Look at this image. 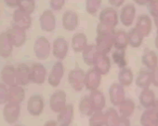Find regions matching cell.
I'll use <instances>...</instances> for the list:
<instances>
[{
  "instance_id": "39",
  "label": "cell",
  "mask_w": 158,
  "mask_h": 126,
  "mask_svg": "<svg viewBox=\"0 0 158 126\" xmlns=\"http://www.w3.org/2000/svg\"><path fill=\"white\" fill-rule=\"evenodd\" d=\"M105 113L103 111H94L89 117V126H104Z\"/></svg>"
},
{
  "instance_id": "42",
  "label": "cell",
  "mask_w": 158,
  "mask_h": 126,
  "mask_svg": "<svg viewBox=\"0 0 158 126\" xmlns=\"http://www.w3.org/2000/svg\"><path fill=\"white\" fill-rule=\"evenodd\" d=\"M9 102V88L5 83H0V105Z\"/></svg>"
},
{
  "instance_id": "20",
  "label": "cell",
  "mask_w": 158,
  "mask_h": 126,
  "mask_svg": "<svg viewBox=\"0 0 158 126\" xmlns=\"http://www.w3.org/2000/svg\"><path fill=\"white\" fill-rule=\"evenodd\" d=\"M13 20L15 22V25H17L24 30L29 29L32 24V18H31L30 14L23 11L20 9H18L14 11Z\"/></svg>"
},
{
  "instance_id": "14",
  "label": "cell",
  "mask_w": 158,
  "mask_h": 126,
  "mask_svg": "<svg viewBox=\"0 0 158 126\" xmlns=\"http://www.w3.org/2000/svg\"><path fill=\"white\" fill-rule=\"evenodd\" d=\"M30 71H31V81L32 82L41 85L46 81L47 69L42 64H40V63H35V64H34L30 67Z\"/></svg>"
},
{
  "instance_id": "49",
  "label": "cell",
  "mask_w": 158,
  "mask_h": 126,
  "mask_svg": "<svg viewBox=\"0 0 158 126\" xmlns=\"http://www.w3.org/2000/svg\"><path fill=\"white\" fill-rule=\"evenodd\" d=\"M5 3L10 7V8H14L16 6H19V2H20V0H4Z\"/></svg>"
},
{
  "instance_id": "46",
  "label": "cell",
  "mask_w": 158,
  "mask_h": 126,
  "mask_svg": "<svg viewBox=\"0 0 158 126\" xmlns=\"http://www.w3.org/2000/svg\"><path fill=\"white\" fill-rule=\"evenodd\" d=\"M151 73H152V84H153L154 87L158 88V67H155L153 70H152Z\"/></svg>"
},
{
  "instance_id": "35",
  "label": "cell",
  "mask_w": 158,
  "mask_h": 126,
  "mask_svg": "<svg viewBox=\"0 0 158 126\" xmlns=\"http://www.w3.org/2000/svg\"><path fill=\"white\" fill-rule=\"evenodd\" d=\"M157 120H158V117L156 116L152 108L145 109L142 112L139 119L141 126H154Z\"/></svg>"
},
{
  "instance_id": "2",
  "label": "cell",
  "mask_w": 158,
  "mask_h": 126,
  "mask_svg": "<svg viewBox=\"0 0 158 126\" xmlns=\"http://www.w3.org/2000/svg\"><path fill=\"white\" fill-rule=\"evenodd\" d=\"M34 51L38 59L40 60L48 59L51 51V46L48 39L46 38L45 37H37L34 45Z\"/></svg>"
},
{
  "instance_id": "55",
  "label": "cell",
  "mask_w": 158,
  "mask_h": 126,
  "mask_svg": "<svg viewBox=\"0 0 158 126\" xmlns=\"http://www.w3.org/2000/svg\"><path fill=\"white\" fill-rule=\"evenodd\" d=\"M154 126H158V120H157V122H156V123L154 124Z\"/></svg>"
},
{
  "instance_id": "54",
  "label": "cell",
  "mask_w": 158,
  "mask_h": 126,
  "mask_svg": "<svg viewBox=\"0 0 158 126\" xmlns=\"http://www.w3.org/2000/svg\"><path fill=\"white\" fill-rule=\"evenodd\" d=\"M154 44H155V47L158 49V36L156 35V37H155V40H154Z\"/></svg>"
},
{
  "instance_id": "7",
  "label": "cell",
  "mask_w": 158,
  "mask_h": 126,
  "mask_svg": "<svg viewBox=\"0 0 158 126\" xmlns=\"http://www.w3.org/2000/svg\"><path fill=\"white\" fill-rule=\"evenodd\" d=\"M125 87L120 83H113L109 88V97L110 101L114 106H118L126 99Z\"/></svg>"
},
{
  "instance_id": "16",
  "label": "cell",
  "mask_w": 158,
  "mask_h": 126,
  "mask_svg": "<svg viewBox=\"0 0 158 126\" xmlns=\"http://www.w3.org/2000/svg\"><path fill=\"white\" fill-rule=\"evenodd\" d=\"M7 33L15 47H22L24 44L26 40V33L24 29L17 25H12Z\"/></svg>"
},
{
  "instance_id": "1",
  "label": "cell",
  "mask_w": 158,
  "mask_h": 126,
  "mask_svg": "<svg viewBox=\"0 0 158 126\" xmlns=\"http://www.w3.org/2000/svg\"><path fill=\"white\" fill-rule=\"evenodd\" d=\"M85 77L86 72L80 67H75L69 72L68 82L73 91L81 92L85 88Z\"/></svg>"
},
{
  "instance_id": "43",
  "label": "cell",
  "mask_w": 158,
  "mask_h": 126,
  "mask_svg": "<svg viewBox=\"0 0 158 126\" xmlns=\"http://www.w3.org/2000/svg\"><path fill=\"white\" fill-rule=\"evenodd\" d=\"M147 7L150 14L153 18L158 16V0H149Z\"/></svg>"
},
{
  "instance_id": "37",
  "label": "cell",
  "mask_w": 158,
  "mask_h": 126,
  "mask_svg": "<svg viewBox=\"0 0 158 126\" xmlns=\"http://www.w3.org/2000/svg\"><path fill=\"white\" fill-rule=\"evenodd\" d=\"M128 44L132 48H139L143 42L144 37L134 27L128 33Z\"/></svg>"
},
{
  "instance_id": "27",
  "label": "cell",
  "mask_w": 158,
  "mask_h": 126,
  "mask_svg": "<svg viewBox=\"0 0 158 126\" xmlns=\"http://www.w3.org/2000/svg\"><path fill=\"white\" fill-rule=\"evenodd\" d=\"M1 80L7 86H13L17 84L16 69L11 66H6L1 71Z\"/></svg>"
},
{
  "instance_id": "48",
  "label": "cell",
  "mask_w": 158,
  "mask_h": 126,
  "mask_svg": "<svg viewBox=\"0 0 158 126\" xmlns=\"http://www.w3.org/2000/svg\"><path fill=\"white\" fill-rule=\"evenodd\" d=\"M110 4L113 6V7H121L123 6V4L125 3V0H109Z\"/></svg>"
},
{
  "instance_id": "50",
  "label": "cell",
  "mask_w": 158,
  "mask_h": 126,
  "mask_svg": "<svg viewBox=\"0 0 158 126\" xmlns=\"http://www.w3.org/2000/svg\"><path fill=\"white\" fill-rule=\"evenodd\" d=\"M44 126H60V125H59L58 121L53 120V119H50V120H48V121L45 123Z\"/></svg>"
},
{
  "instance_id": "40",
  "label": "cell",
  "mask_w": 158,
  "mask_h": 126,
  "mask_svg": "<svg viewBox=\"0 0 158 126\" xmlns=\"http://www.w3.org/2000/svg\"><path fill=\"white\" fill-rule=\"evenodd\" d=\"M102 6V0H86V11L90 15H96Z\"/></svg>"
},
{
  "instance_id": "15",
  "label": "cell",
  "mask_w": 158,
  "mask_h": 126,
  "mask_svg": "<svg viewBox=\"0 0 158 126\" xmlns=\"http://www.w3.org/2000/svg\"><path fill=\"white\" fill-rule=\"evenodd\" d=\"M40 27L45 32H52L56 28V18L53 12L49 10L45 11L39 18Z\"/></svg>"
},
{
  "instance_id": "23",
  "label": "cell",
  "mask_w": 158,
  "mask_h": 126,
  "mask_svg": "<svg viewBox=\"0 0 158 126\" xmlns=\"http://www.w3.org/2000/svg\"><path fill=\"white\" fill-rule=\"evenodd\" d=\"M13 43L11 42L7 32L0 34V56L3 58L9 57L13 50Z\"/></svg>"
},
{
  "instance_id": "24",
  "label": "cell",
  "mask_w": 158,
  "mask_h": 126,
  "mask_svg": "<svg viewBox=\"0 0 158 126\" xmlns=\"http://www.w3.org/2000/svg\"><path fill=\"white\" fill-rule=\"evenodd\" d=\"M89 97L95 111H102L104 109L106 106V98L102 91L95 90L90 92Z\"/></svg>"
},
{
  "instance_id": "28",
  "label": "cell",
  "mask_w": 158,
  "mask_h": 126,
  "mask_svg": "<svg viewBox=\"0 0 158 126\" xmlns=\"http://www.w3.org/2000/svg\"><path fill=\"white\" fill-rule=\"evenodd\" d=\"M25 96V92L23 87L16 84L9 88V103L21 104Z\"/></svg>"
},
{
  "instance_id": "29",
  "label": "cell",
  "mask_w": 158,
  "mask_h": 126,
  "mask_svg": "<svg viewBox=\"0 0 158 126\" xmlns=\"http://www.w3.org/2000/svg\"><path fill=\"white\" fill-rule=\"evenodd\" d=\"M98 50L95 44H89L87 46V48L82 51V58L83 61L86 65L89 66V67H93L94 65V61L95 58L98 54Z\"/></svg>"
},
{
  "instance_id": "3",
  "label": "cell",
  "mask_w": 158,
  "mask_h": 126,
  "mask_svg": "<svg viewBox=\"0 0 158 126\" xmlns=\"http://www.w3.org/2000/svg\"><path fill=\"white\" fill-rule=\"evenodd\" d=\"M67 106V95L66 93L62 90H58L54 92L49 99V107L55 112H60Z\"/></svg>"
},
{
  "instance_id": "25",
  "label": "cell",
  "mask_w": 158,
  "mask_h": 126,
  "mask_svg": "<svg viewBox=\"0 0 158 126\" xmlns=\"http://www.w3.org/2000/svg\"><path fill=\"white\" fill-rule=\"evenodd\" d=\"M88 37L84 33H75L72 37V48L74 52H82L88 46Z\"/></svg>"
},
{
  "instance_id": "47",
  "label": "cell",
  "mask_w": 158,
  "mask_h": 126,
  "mask_svg": "<svg viewBox=\"0 0 158 126\" xmlns=\"http://www.w3.org/2000/svg\"><path fill=\"white\" fill-rule=\"evenodd\" d=\"M116 126H130V121H129L128 118L121 117L118 123L116 124Z\"/></svg>"
},
{
  "instance_id": "8",
  "label": "cell",
  "mask_w": 158,
  "mask_h": 126,
  "mask_svg": "<svg viewBox=\"0 0 158 126\" xmlns=\"http://www.w3.org/2000/svg\"><path fill=\"white\" fill-rule=\"evenodd\" d=\"M114 36L113 35H97L95 45L97 47V50L101 53L108 54L114 46Z\"/></svg>"
},
{
  "instance_id": "11",
  "label": "cell",
  "mask_w": 158,
  "mask_h": 126,
  "mask_svg": "<svg viewBox=\"0 0 158 126\" xmlns=\"http://www.w3.org/2000/svg\"><path fill=\"white\" fill-rule=\"evenodd\" d=\"M111 66H112L111 59L109 58V56L107 54L98 52V54L95 58V61H94L93 67L103 76V75H107L109 73V71L111 69Z\"/></svg>"
},
{
  "instance_id": "19",
  "label": "cell",
  "mask_w": 158,
  "mask_h": 126,
  "mask_svg": "<svg viewBox=\"0 0 158 126\" xmlns=\"http://www.w3.org/2000/svg\"><path fill=\"white\" fill-rule=\"evenodd\" d=\"M74 115V108L72 104H67V106L58 113L57 121L60 126H70L73 121Z\"/></svg>"
},
{
  "instance_id": "12",
  "label": "cell",
  "mask_w": 158,
  "mask_h": 126,
  "mask_svg": "<svg viewBox=\"0 0 158 126\" xmlns=\"http://www.w3.org/2000/svg\"><path fill=\"white\" fill-rule=\"evenodd\" d=\"M69 51V44L68 41L64 37H57L53 42L52 52L56 59L61 61L63 60Z\"/></svg>"
},
{
  "instance_id": "51",
  "label": "cell",
  "mask_w": 158,
  "mask_h": 126,
  "mask_svg": "<svg viewBox=\"0 0 158 126\" xmlns=\"http://www.w3.org/2000/svg\"><path fill=\"white\" fill-rule=\"evenodd\" d=\"M134 2L137 3L138 5L142 6V5H147L148 2H149V0H134Z\"/></svg>"
},
{
  "instance_id": "41",
  "label": "cell",
  "mask_w": 158,
  "mask_h": 126,
  "mask_svg": "<svg viewBox=\"0 0 158 126\" xmlns=\"http://www.w3.org/2000/svg\"><path fill=\"white\" fill-rule=\"evenodd\" d=\"M19 9L28 14H31L35 9V0H20Z\"/></svg>"
},
{
  "instance_id": "18",
  "label": "cell",
  "mask_w": 158,
  "mask_h": 126,
  "mask_svg": "<svg viewBox=\"0 0 158 126\" xmlns=\"http://www.w3.org/2000/svg\"><path fill=\"white\" fill-rule=\"evenodd\" d=\"M141 63L146 67V68L150 71L153 70L158 67V55L155 51L145 49L141 55Z\"/></svg>"
},
{
  "instance_id": "53",
  "label": "cell",
  "mask_w": 158,
  "mask_h": 126,
  "mask_svg": "<svg viewBox=\"0 0 158 126\" xmlns=\"http://www.w3.org/2000/svg\"><path fill=\"white\" fill-rule=\"evenodd\" d=\"M154 24H155V26H156V35L158 36V16L154 18Z\"/></svg>"
},
{
  "instance_id": "6",
  "label": "cell",
  "mask_w": 158,
  "mask_h": 126,
  "mask_svg": "<svg viewBox=\"0 0 158 126\" xmlns=\"http://www.w3.org/2000/svg\"><path fill=\"white\" fill-rule=\"evenodd\" d=\"M45 103L44 99L41 95L39 94H35L32 95L27 102V111L29 112L30 115L34 117L40 116L44 110Z\"/></svg>"
},
{
  "instance_id": "52",
  "label": "cell",
  "mask_w": 158,
  "mask_h": 126,
  "mask_svg": "<svg viewBox=\"0 0 158 126\" xmlns=\"http://www.w3.org/2000/svg\"><path fill=\"white\" fill-rule=\"evenodd\" d=\"M152 110L154 111V113L158 117V99H156V101H155V103H154V105L152 106Z\"/></svg>"
},
{
  "instance_id": "36",
  "label": "cell",
  "mask_w": 158,
  "mask_h": 126,
  "mask_svg": "<svg viewBox=\"0 0 158 126\" xmlns=\"http://www.w3.org/2000/svg\"><path fill=\"white\" fill-rule=\"evenodd\" d=\"M104 113H105L104 126H116V124L118 123V121L121 118L119 112L113 107H109Z\"/></svg>"
},
{
  "instance_id": "9",
  "label": "cell",
  "mask_w": 158,
  "mask_h": 126,
  "mask_svg": "<svg viewBox=\"0 0 158 126\" xmlns=\"http://www.w3.org/2000/svg\"><path fill=\"white\" fill-rule=\"evenodd\" d=\"M63 75H64L63 64L60 61L56 62L53 66V67L51 68V71H50L48 78V81L49 85L54 87V88L58 87L60 84V81L63 78Z\"/></svg>"
},
{
  "instance_id": "44",
  "label": "cell",
  "mask_w": 158,
  "mask_h": 126,
  "mask_svg": "<svg viewBox=\"0 0 158 126\" xmlns=\"http://www.w3.org/2000/svg\"><path fill=\"white\" fill-rule=\"evenodd\" d=\"M96 32H97V35H113L114 34L115 30L100 23L97 26Z\"/></svg>"
},
{
  "instance_id": "26",
  "label": "cell",
  "mask_w": 158,
  "mask_h": 126,
  "mask_svg": "<svg viewBox=\"0 0 158 126\" xmlns=\"http://www.w3.org/2000/svg\"><path fill=\"white\" fill-rule=\"evenodd\" d=\"M17 83L20 85H27L31 81V71L25 64H20L16 68Z\"/></svg>"
},
{
  "instance_id": "56",
  "label": "cell",
  "mask_w": 158,
  "mask_h": 126,
  "mask_svg": "<svg viewBox=\"0 0 158 126\" xmlns=\"http://www.w3.org/2000/svg\"><path fill=\"white\" fill-rule=\"evenodd\" d=\"M15 126H22V125H15Z\"/></svg>"
},
{
  "instance_id": "34",
  "label": "cell",
  "mask_w": 158,
  "mask_h": 126,
  "mask_svg": "<svg viewBox=\"0 0 158 126\" xmlns=\"http://www.w3.org/2000/svg\"><path fill=\"white\" fill-rule=\"evenodd\" d=\"M78 108H79L80 113L85 117H90L94 113L95 110L93 108L89 95H85L80 99L79 105H78Z\"/></svg>"
},
{
  "instance_id": "38",
  "label": "cell",
  "mask_w": 158,
  "mask_h": 126,
  "mask_svg": "<svg viewBox=\"0 0 158 126\" xmlns=\"http://www.w3.org/2000/svg\"><path fill=\"white\" fill-rule=\"evenodd\" d=\"M113 61L114 62V64L120 68L127 67V60L126 58V51L125 50H115L113 54H112Z\"/></svg>"
},
{
  "instance_id": "17",
  "label": "cell",
  "mask_w": 158,
  "mask_h": 126,
  "mask_svg": "<svg viewBox=\"0 0 158 126\" xmlns=\"http://www.w3.org/2000/svg\"><path fill=\"white\" fill-rule=\"evenodd\" d=\"M79 24V18L76 12L66 11L62 15V26L66 31H74Z\"/></svg>"
},
{
  "instance_id": "22",
  "label": "cell",
  "mask_w": 158,
  "mask_h": 126,
  "mask_svg": "<svg viewBox=\"0 0 158 126\" xmlns=\"http://www.w3.org/2000/svg\"><path fill=\"white\" fill-rule=\"evenodd\" d=\"M139 104L141 105V106H143L145 109L152 108V106L156 101L154 92L152 90H151L150 88L141 90V92L139 95Z\"/></svg>"
},
{
  "instance_id": "45",
  "label": "cell",
  "mask_w": 158,
  "mask_h": 126,
  "mask_svg": "<svg viewBox=\"0 0 158 126\" xmlns=\"http://www.w3.org/2000/svg\"><path fill=\"white\" fill-rule=\"evenodd\" d=\"M64 4H65V0H50L49 1L50 8L56 11H60L63 8Z\"/></svg>"
},
{
  "instance_id": "13",
  "label": "cell",
  "mask_w": 158,
  "mask_h": 126,
  "mask_svg": "<svg viewBox=\"0 0 158 126\" xmlns=\"http://www.w3.org/2000/svg\"><path fill=\"white\" fill-rule=\"evenodd\" d=\"M136 8L133 4H127L125 5L120 12V22L121 24L126 26L129 27L133 24L136 17Z\"/></svg>"
},
{
  "instance_id": "10",
  "label": "cell",
  "mask_w": 158,
  "mask_h": 126,
  "mask_svg": "<svg viewBox=\"0 0 158 126\" xmlns=\"http://www.w3.org/2000/svg\"><path fill=\"white\" fill-rule=\"evenodd\" d=\"M21 115V106L20 104L8 103L5 105L3 109V117L4 119L9 124L15 123Z\"/></svg>"
},
{
  "instance_id": "4",
  "label": "cell",
  "mask_w": 158,
  "mask_h": 126,
  "mask_svg": "<svg viewBox=\"0 0 158 126\" xmlns=\"http://www.w3.org/2000/svg\"><path fill=\"white\" fill-rule=\"evenodd\" d=\"M100 19V23L109 26L113 29L115 28V26L118 24L119 22V17L117 14V11L113 9V8H105L103 9L99 16Z\"/></svg>"
},
{
  "instance_id": "33",
  "label": "cell",
  "mask_w": 158,
  "mask_h": 126,
  "mask_svg": "<svg viewBox=\"0 0 158 126\" xmlns=\"http://www.w3.org/2000/svg\"><path fill=\"white\" fill-rule=\"evenodd\" d=\"M118 83H120L124 87H128L134 81V74L129 67H124L120 69L118 73Z\"/></svg>"
},
{
  "instance_id": "30",
  "label": "cell",
  "mask_w": 158,
  "mask_h": 126,
  "mask_svg": "<svg viewBox=\"0 0 158 126\" xmlns=\"http://www.w3.org/2000/svg\"><path fill=\"white\" fill-rule=\"evenodd\" d=\"M128 44V35L124 30H117L114 36V47L115 50H125Z\"/></svg>"
},
{
  "instance_id": "5",
  "label": "cell",
  "mask_w": 158,
  "mask_h": 126,
  "mask_svg": "<svg viewBox=\"0 0 158 126\" xmlns=\"http://www.w3.org/2000/svg\"><path fill=\"white\" fill-rule=\"evenodd\" d=\"M102 74L99 73L94 67L89 69L86 72L85 77V88L90 92L99 90V87L102 83Z\"/></svg>"
},
{
  "instance_id": "21",
  "label": "cell",
  "mask_w": 158,
  "mask_h": 126,
  "mask_svg": "<svg viewBox=\"0 0 158 126\" xmlns=\"http://www.w3.org/2000/svg\"><path fill=\"white\" fill-rule=\"evenodd\" d=\"M135 28L145 37H148L150 35V33L152 32V20L151 18L146 15V14H142L140 15L137 22H136V25Z\"/></svg>"
},
{
  "instance_id": "31",
  "label": "cell",
  "mask_w": 158,
  "mask_h": 126,
  "mask_svg": "<svg viewBox=\"0 0 158 126\" xmlns=\"http://www.w3.org/2000/svg\"><path fill=\"white\" fill-rule=\"evenodd\" d=\"M135 83L141 90L150 88V86L152 84V73H151V71L150 70L139 71L136 80H135Z\"/></svg>"
},
{
  "instance_id": "32",
  "label": "cell",
  "mask_w": 158,
  "mask_h": 126,
  "mask_svg": "<svg viewBox=\"0 0 158 126\" xmlns=\"http://www.w3.org/2000/svg\"><path fill=\"white\" fill-rule=\"evenodd\" d=\"M136 108L135 103L133 100L129 98H126L119 106H118V112L121 117L124 118H129L132 116Z\"/></svg>"
}]
</instances>
